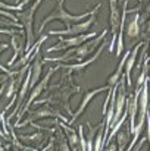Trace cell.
<instances>
[{
	"instance_id": "cell-5",
	"label": "cell",
	"mask_w": 150,
	"mask_h": 151,
	"mask_svg": "<svg viewBox=\"0 0 150 151\" xmlns=\"http://www.w3.org/2000/svg\"><path fill=\"white\" fill-rule=\"evenodd\" d=\"M96 13H97V12H96ZM96 13H93V15L90 16V19H87V21H84V22H78V24H75V25H71V27H68V28L63 29V31L50 29L49 35H59V37H62V35H72V37H75V35L87 34V31L90 29V27H91V25L94 24V21H96Z\"/></svg>"
},
{
	"instance_id": "cell-8",
	"label": "cell",
	"mask_w": 150,
	"mask_h": 151,
	"mask_svg": "<svg viewBox=\"0 0 150 151\" xmlns=\"http://www.w3.org/2000/svg\"><path fill=\"white\" fill-rule=\"evenodd\" d=\"M109 7H110V18H109V22H110V32H112V41H110V46H109V51L112 53L113 51V46L116 43V38H118V34H116V29H119L121 27V21H122V15H119V10H118V1L116 0H109Z\"/></svg>"
},
{
	"instance_id": "cell-4",
	"label": "cell",
	"mask_w": 150,
	"mask_h": 151,
	"mask_svg": "<svg viewBox=\"0 0 150 151\" xmlns=\"http://www.w3.org/2000/svg\"><path fill=\"white\" fill-rule=\"evenodd\" d=\"M97 37V32H90V34H81V35H75V37H72V38H60V41H59V44H56V46H53V47H50L47 49V53H51V51H56V50H60V49H74V47H80V46H83L84 43H87V41H90V40H93V38H96Z\"/></svg>"
},
{
	"instance_id": "cell-13",
	"label": "cell",
	"mask_w": 150,
	"mask_h": 151,
	"mask_svg": "<svg viewBox=\"0 0 150 151\" xmlns=\"http://www.w3.org/2000/svg\"><path fill=\"white\" fill-rule=\"evenodd\" d=\"M46 135L43 132H36L33 135H19V139L25 144H43Z\"/></svg>"
},
{
	"instance_id": "cell-11",
	"label": "cell",
	"mask_w": 150,
	"mask_h": 151,
	"mask_svg": "<svg viewBox=\"0 0 150 151\" xmlns=\"http://www.w3.org/2000/svg\"><path fill=\"white\" fill-rule=\"evenodd\" d=\"M34 63L31 65V88H34L37 85V82L40 81L41 76V68H43V62H41V54H40V49L37 50V54L34 57Z\"/></svg>"
},
{
	"instance_id": "cell-16",
	"label": "cell",
	"mask_w": 150,
	"mask_h": 151,
	"mask_svg": "<svg viewBox=\"0 0 150 151\" xmlns=\"http://www.w3.org/2000/svg\"><path fill=\"white\" fill-rule=\"evenodd\" d=\"M144 141H146V138H141V139H140V142L137 144V147L134 148V151H138V150H140V148H141V145L144 144Z\"/></svg>"
},
{
	"instance_id": "cell-9",
	"label": "cell",
	"mask_w": 150,
	"mask_h": 151,
	"mask_svg": "<svg viewBox=\"0 0 150 151\" xmlns=\"http://www.w3.org/2000/svg\"><path fill=\"white\" fill-rule=\"evenodd\" d=\"M112 88L109 87V85H106V87H100V88H96V90H91V91H87L86 93V96H84V99H83V101H81V106H80V109L72 114V117H71V120L68 122V125H72L83 113H84V110L87 109V106H88V103L91 101V99L94 97V96H97L99 93H101V91H110Z\"/></svg>"
},
{
	"instance_id": "cell-14",
	"label": "cell",
	"mask_w": 150,
	"mask_h": 151,
	"mask_svg": "<svg viewBox=\"0 0 150 151\" xmlns=\"http://www.w3.org/2000/svg\"><path fill=\"white\" fill-rule=\"evenodd\" d=\"M138 19H140V16H138L137 13H134V18H133V21L130 22L128 28H127V32H128V35H130L131 38H133V37H137L138 32H140V28H138Z\"/></svg>"
},
{
	"instance_id": "cell-1",
	"label": "cell",
	"mask_w": 150,
	"mask_h": 151,
	"mask_svg": "<svg viewBox=\"0 0 150 151\" xmlns=\"http://www.w3.org/2000/svg\"><path fill=\"white\" fill-rule=\"evenodd\" d=\"M106 34H107V29H104V31H103L101 34H99L96 38H93V40L84 43L83 46L74 47V49L68 50L65 54H62L60 57H47L44 62H69V60H77L78 63H80L81 60L84 62V59H86L87 56H90L91 51H94L96 49L100 47V44L104 41Z\"/></svg>"
},
{
	"instance_id": "cell-17",
	"label": "cell",
	"mask_w": 150,
	"mask_h": 151,
	"mask_svg": "<svg viewBox=\"0 0 150 151\" xmlns=\"http://www.w3.org/2000/svg\"><path fill=\"white\" fill-rule=\"evenodd\" d=\"M21 1H22V0H21ZM18 3H19V0H16V4H18Z\"/></svg>"
},
{
	"instance_id": "cell-7",
	"label": "cell",
	"mask_w": 150,
	"mask_h": 151,
	"mask_svg": "<svg viewBox=\"0 0 150 151\" xmlns=\"http://www.w3.org/2000/svg\"><path fill=\"white\" fill-rule=\"evenodd\" d=\"M57 69H59V66L50 68V70L47 72V73H46L44 79H43V81H40V82H38V84H37V85H36L34 88H33V91H31V96H30V99L25 101V106H24V107H22V110L19 111V116H18V122H16V125L19 123V119H21V117L24 116V113H25V111H28V109H30L31 103L36 100V99H37V97H38V96H40L41 93H43V90H46V87H47V84H49L50 76H51V75H53V73H54V72H56Z\"/></svg>"
},
{
	"instance_id": "cell-10",
	"label": "cell",
	"mask_w": 150,
	"mask_h": 151,
	"mask_svg": "<svg viewBox=\"0 0 150 151\" xmlns=\"http://www.w3.org/2000/svg\"><path fill=\"white\" fill-rule=\"evenodd\" d=\"M104 46H106V41H103V43L100 44V47L97 49V51H96L90 59H87V60H84V62H81V63H74V65H59V69H60V68H62V69H68V72H69V73L84 70L88 65H91L93 62H96V60H97V57L101 54V51H103V49H104Z\"/></svg>"
},
{
	"instance_id": "cell-3",
	"label": "cell",
	"mask_w": 150,
	"mask_h": 151,
	"mask_svg": "<svg viewBox=\"0 0 150 151\" xmlns=\"http://www.w3.org/2000/svg\"><path fill=\"white\" fill-rule=\"evenodd\" d=\"M43 0H36L33 3V6L27 10L22 12H16V16L19 19V22L22 24L24 29H25V35H27V41H25V53L30 51L34 47V29H33V21H34V13L37 10V7L40 6Z\"/></svg>"
},
{
	"instance_id": "cell-12",
	"label": "cell",
	"mask_w": 150,
	"mask_h": 151,
	"mask_svg": "<svg viewBox=\"0 0 150 151\" xmlns=\"http://www.w3.org/2000/svg\"><path fill=\"white\" fill-rule=\"evenodd\" d=\"M143 44L140 43V44H137L133 51L130 53V56H128V60H127V63H125V79H127V85L128 87H131V70H133V66H134V63H136V57H137V53L140 50V47H141Z\"/></svg>"
},
{
	"instance_id": "cell-2",
	"label": "cell",
	"mask_w": 150,
	"mask_h": 151,
	"mask_svg": "<svg viewBox=\"0 0 150 151\" xmlns=\"http://www.w3.org/2000/svg\"><path fill=\"white\" fill-rule=\"evenodd\" d=\"M63 1L65 0H59V3H57V7H56V10L54 12H51L49 16H46L43 21H41V24H40V28H38V32L41 34L43 32V28L49 24L50 21H54V19H57V21H62V24H65L66 27H71L72 25V22H78V21H81V19H84V18H87V16H91L93 13H96L97 10L100 9V6L101 4H97L93 10H90V12H86V13H83V15H69L66 10H65V7H63Z\"/></svg>"
},
{
	"instance_id": "cell-18",
	"label": "cell",
	"mask_w": 150,
	"mask_h": 151,
	"mask_svg": "<svg viewBox=\"0 0 150 151\" xmlns=\"http://www.w3.org/2000/svg\"><path fill=\"white\" fill-rule=\"evenodd\" d=\"M50 151H54V150H53V148H50Z\"/></svg>"
},
{
	"instance_id": "cell-6",
	"label": "cell",
	"mask_w": 150,
	"mask_h": 151,
	"mask_svg": "<svg viewBox=\"0 0 150 151\" xmlns=\"http://www.w3.org/2000/svg\"><path fill=\"white\" fill-rule=\"evenodd\" d=\"M43 117H57V119H60L62 122H69L65 116H62L59 111H56V110H53L50 106H43V107H40L38 110H36V111H30V117L27 119V120H24L22 123H18V125H15L16 128H22V126H25V125H30V123H33L34 120H37V119H43Z\"/></svg>"
},
{
	"instance_id": "cell-15",
	"label": "cell",
	"mask_w": 150,
	"mask_h": 151,
	"mask_svg": "<svg viewBox=\"0 0 150 151\" xmlns=\"http://www.w3.org/2000/svg\"><path fill=\"white\" fill-rule=\"evenodd\" d=\"M116 139H118V151H124V147H125V144H127V139H128V137H127V132H124V131H119V132L116 134Z\"/></svg>"
}]
</instances>
